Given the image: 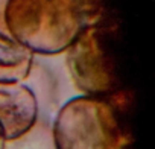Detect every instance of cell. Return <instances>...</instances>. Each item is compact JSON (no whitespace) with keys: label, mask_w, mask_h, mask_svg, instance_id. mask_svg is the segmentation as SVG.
I'll list each match as a JSON object with an SVG mask.
<instances>
[{"label":"cell","mask_w":155,"mask_h":149,"mask_svg":"<svg viewBox=\"0 0 155 149\" xmlns=\"http://www.w3.org/2000/svg\"><path fill=\"white\" fill-rule=\"evenodd\" d=\"M93 11V0H6L3 22L34 56H53L64 53L81 31L91 25Z\"/></svg>","instance_id":"1"},{"label":"cell","mask_w":155,"mask_h":149,"mask_svg":"<svg viewBox=\"0 0 155 149\" xmlns=\"http://www.w3.org/2000/svg\"><path fill=\"white\" fill-rule=\"evenodd\" d=\"M119 94H79L62 104L52 120L56 149H129L131 131Z\"/></svg>","instance_id":"2"},{"label":"cell","mask_w":155,"mask_h":149,"mask_svg":"<svg viewBox=\"0 0 155 149\" xmlns=\"http://www.w3.org/2000/svg\"><path fill=\"white\" fill-rule=\"evenodd\" d=\"M64 53L70 81L81 94L110 96L120 91L116 52L104 26H85Z\"/></svg>","instance_id":"3"},{"label":"cell","mask_w":155,"mask_h":149,"mask_svg":"<svg viewBox=\"0 0 155 149\" xmlns=\"http://www.w3.org/2000/svg\"><path fill=\"white\" fill-rule=\"evenodd\" d=\"M38 119L37 96L25 82H0V128L6 140L20 137Z\"/></svg>","instance_id":"4"},{"label":"cell","mask_w":155,"mask_h":149,"mask_svg":"<svg viewBox=\"0 0 155 149\" xmlns=\"http://www.w3.org/2000/svg\"><path fill=\"white\" fill-rule=\"evenodd\" d=\"M34 58V53L9 34L3 17H0V82H25Z\"/></svg>","instance_id":"5"},{"label":"cell","mask_w":155,"mask_h":149,"mask_svg":"<svg viewBox=\"0 0 155 149\" xmlns=\"http://www.w3.org/2000/svg\"><path fill=\"white\" fill-rule=\"evenodd\" d=\"M3 149H56L52 134V122L38 119L37 123L17 138L6 140Z\"/></svg>","instance_id":"6"},{"label":"cell","mask_w":155,"mask_h":149,"mask_svg":"<svg viewBox=\"0 0 155 149\" xmlns=\"http://www.w3.org/2000/svg\"><path fill=\"white\" fill-rule=\"evenodd\" d=\"M5 143H6V138H5V135H3L2 128H0V149H3V147H5Z\"/></svg>","instance_id":"7"}]
</instances>
